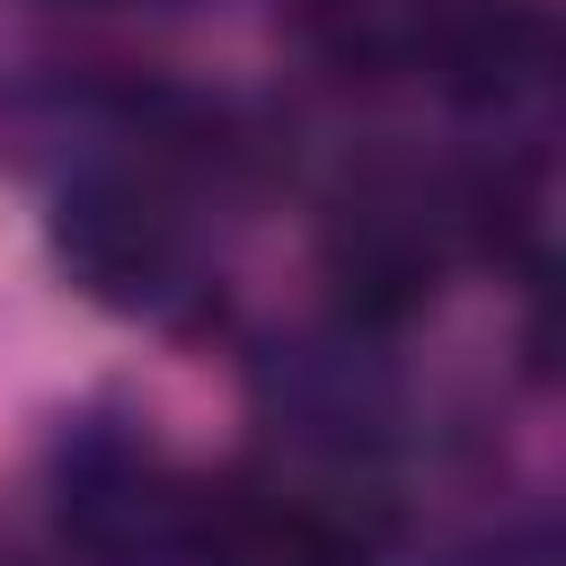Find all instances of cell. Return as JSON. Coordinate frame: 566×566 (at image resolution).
Returning <instances> with one entry per match:
<instances>
[]
</instances>
